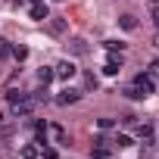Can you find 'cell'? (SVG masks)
<instances>
[{
  "instance_id": "1",
  "label": "cell",
  "mask_w": 159,
  "mask_h": 159,
  "mask_svg": "<svg viewBox=\"0 0 159 159\" xmlns=\"http://www.w3.org/2000/svg\"><path fill=\"white\" fill-rule=\"evenodd\" d=\"M153 91H156L153 75H150V72H140V75H134V81L125 88V97H131V100H147Z\"/></svg>"
},
{
  "instance_id": "2",
  "label": "cell",
  "mask_w": 159,
  "mask_h": 159,
  "mask_svg": "<svg viewBox=\"0 0 159 159\" xmlns=\"http://www.w3.org/2000/svg\"><path fill=\"white\" fill-rule=\"evenodd\" d=\"M34 106H38L34 94H22V97L13 103V116H16V119H19V116H31V112H34Z\"/></svg>"
},
{
  "instance_id": "3",
  "label": "cell",
  "mask_w": 159,
  "mask_h": 159,
  "mask_svg": "<svg viewBox=\"0 0 159 159\" xmlns=\"http://www.w3.org/2000/svg\"><path fill=\"white\" fill-rule=\"evenodd\" d=\"M28 16H31L34 22H44V19H50L47 0H28Z\"/></svg>"
},
{
  "instance_id": "4",
  "label": "cell",
  "mask_w": 159,
  "mask_h": 159,
  "mask_svg": "<svg viewBox=\"0 0 159 159\" xmlns=\"http://www.w3.org/2000/svg\"><path fill=\"white\" fill-rule=\"evenodd\" d=\"M75 72H78V69H75V62H72V59H62V62H56V66H53V75L59 78V81H72Z\"/></svg>"
},
{
  "instance_id": "5",
  "label": "cell",
  "mask_w": 159,
  "mask_h": 159,
  "mask_svg": "<svg viewBox=\"0 0 159 159\" xmlns=\"http://www.w3.org/2000/svg\"><path fill=\"white\" fill-rule=\"evenodd\" d=\"M91 156H94V159H109V156H112V147H109V140H106V137H97V140H94V150H91Z\"/></svg>"
},
{
  "instance_id": "6",
  "label": "cell",
  "mask_w": 159,
  "mask_h": 159,
  "mask_svg": "<svg viewBox=\"0 0 159 159\" xmlns=\"http://www.w3.org/2000/svg\"><path fill=\"white\" fill-rule=\"evenodd\" d=\"M78 100H81V91H75V88H62L59 97H56L59 106H69V103H78Z\"/></svg>"
},
{
  "instance_id": "7",
  "label": "cell",
  "mask_w": 159,
  "mask_h": 159,
  "mask_svg": "<svg viewBox=\"0 0 159 159\" xmlns=\"http://www.w3.org/2000/svg\"><path fill=\"white\" fill-rule=\"evenodd\" d=\"M122 66H125V59H122V53H119V56L112 53V56L106 59V66H103V72H106V75H119V72H122Z\"/></svg>"
},
{
  "instance_id": "8",
  "label": "cell",
  "mask_w": 159,
  "mask_h": 159,
  "mask_svg": "<svg viewBox=\"0 0 159 159\" xmlns=\"http://www.w3.org/2000/svg\"><path fill=\"white\" fill-rule=\"evenodd\" d=\"M47 134H50V125H47V122H34V140H38L41 147L47 143Z\"/></svg>"
},
{
  "instance_id": "9",
  "label": "cell",
  "mask_w": 159,
  "mask_h": 159,
  "mask_svg": "<svg viewBox=\"0 0 159 159\" xmlns=\"http://www.w3.org/2000/svg\"><path fill=\"white\" fill-rule=\"evenodd\" d=\"M119 25H122L125 31H134V28H137V19H134L131 13H125V16H119Z\"/></svg>"
},
{
  "instance_id": "10",
  "label": "cell",
  "mask_w": 159,
  "mask_h": 159,
  "mask_svg": "<svg viewBox=\"0 0 159 159\" xmlns=\"http://www.w3.org/2000/svg\"><path fill=\"white\" fill-rule=\"evenodd\" d=\"M69 50H72V53H78V56H81V53H88V44H84L81 38H72V41H69Z\"/></svg>"
},
{
  "instance_id": "11",
  "label": "cell",
  "mask_w": 159,
  "mask_h": 159,
  "mask_svg": "<svg viewBox=\"0 0 159 159\" xmlns=\"http://www.w3.org/2000/svg\"><path fill=\"white\" fill-rule=\"evenodd\" d=\"M53 78H56V75H53V69H47V66H44V69H38V81H41L44 88L53 81Z\"/></svg>"
},
{
  "instance_id": "12",
  "label": "cell",
  "mask_w": 159,
  "mask_h": 159,
  "mask_svg": "<svg viewBox=\"0 0 159 159\" xmlns=\"http://www.w3.org/2000/svg\"><path fill=\"white\" fill-rule=\"evenodd\" d=\"M137 137H140L143 143H153V128H150V125H137Z\"/></svg>"
},
{
  "instance_id": "13",
  "label": "cell",
  "mask_w": 159,
  "mask_h": 159,
  "mask_svg": "<svg viewBox=\"0 0 159 159\" xmlns=\"http://www.w3.org/2000/svg\"><path fill=\"white\" fill-rule=\"evenodd\" d=\"M10 53H13L16 59H25V56H28V47H22V44H16V47H10Z\"/></svg>"
},
{
  "instance_id": "14",
  "label": "cell",
  "mask_w": 159,
  "mask_h": 159,
  "mask_svg": "<svg viewBox=\"0 0 159 159\" xmlns=\"http://www.w3.org/2000/svg\"><path fill=\"white\" fill-rule=\"evenodd\" d=\"M50 31H53V34H62V31H66V22H62V19H53V22H50Z\"/></svg>"
},
{
  "instance_id": "15",
  "label": "cell",
  "mask_w": 159,
  "mask_h": 159,
  "mask_svg": "<svg viewBox=\"0 0 159 159\" xmlns=\"http://www.w3.org/2000/svg\"><path fill=\"white\" fill-rule=\"evenodd\" d=\"M97 128L100 131H109V128H116V119H97Z\"/></svg>"
},
{
  "instance_id": "16",
  "label": "cell",
  "mask_w": 159,
  "mask_h": 159,
  "mask_svg": "<svg viewBox=\"0 0 159 159\" xmlns=\"http://www.w3.org/2000/svg\"><path fill=\"white\" fill-rule=\"evenodd\" d=\"M34 156H38L34 147H22V159H34Z\"/></svg>"
},
{
  "instance_id": "17",
  "label": "cell",
  "mask_w": 159,
  "mask_h": 159,
  "mask_svg": "<svg viewBox=\"0 0 159 159\" xmlns=\"http://www.w3.org/2000/svg\"><path fill=\"white\" fill-rule=\"evenodd\" d=\"M116 143H119V147H131V137H128V134H119Z\"/></svg>"
},
{
  "instance_id": "18",
  "label": "cell",
  "mask_w": 159,
  "mask_h": 159,
  "mask_svg": "<svg viewBox=\"0 0 159 159\" xmlns=\"http://www.w3.org/2000/svg\"><path fill=\"white\" fill-rule=\"evenodd\" d=\"M41 153H44V159H56V150L53 147H41Z\"/></svg>"
},
{
  "instance_id": "19",
  "label": "cell",
  "mask_w": 159,
  "mask_h": 159,
  "mask_svg": "<svg viewBox=\"0 0 159 159\" xmlns=\"http://www.w3.org/2000/svg\"><path fill=\"white\" fill-rule=\"evenodd\" d=\"M19 97H22V91H16V88H13V91H10V94H7V100H10V103H16V100H19Z\"/></svg>"
},
{
  "instance_id": "20",
  "label": "cell",
  "mask_w": 159,
  "mask_h": 159,
  "mask_svg": "<svg viewBox=\"0 0 159 159\" xmlns=\"http://www.w3.org/2000/svg\"><path fill=\"white\" fill-rule=\"evenodd\" d=\"M84 88H97V78L94 75H84Z\"/></svg>"
},
{
  "instance_id": "21",
  "label": "cell",
  "mask_w": 159,
  "mask_h": 159,
  "mask_svg": "<svg viewBox=\"0 0 159 159\" xmlns=\"http://www.w3.org/2000/svg\"><path fill=\"white\" fill-rule=\"evenodd\" d=\"M150 75H159V59H153V62H150Z\"/></svg>"
},
{
  "instance_id": "22",
  "label": "cell",
  "mask_w": 159,
  "mask_h": 159,
  "mask_svg": "<svg viewBox=\"0 0 159 159\" xmlns=\"http://www.w3.org/2000/svg\"><path fill=\"white\" fill-rule=\"evenodd\" d=\"M153 25H156V28H159V3H156V7H153Z\"/></svg>"
},
{
  "instance_id": "23",
  "label": "cell",
  "mask_w": 159,
  "mask_h": 159,
  "mask_svg": "<svg viewBox=\"0 0 159 159\" xmlns=\"http://www.w3.org/2000/svg\"><path fill=\"white\" fill-rule=\"evenodd\" d=\"M7 53H10V50H7V41L0 38V56H7Z\"/></svg>"
},
{
  "instance_id": "24",
  "label": "cell",
  "mask_w": 159,
  "mask_h": 159,
  "mask_svg": "<svg viewBox=\"0 0 159 159\" xmlns=\"http://www.w3.org/2000/svg\"><path fill=\"white\" fill-rule=\"evenodd\" d=\"M156 47H159V34H156Z\"/></svg>"
},
{
  "instance_id": "25",
  "label": "cell",
  "mask_w": 159,
  "mask_h": 159,
  "mask_svg": "<svg viewBox=\"0 0 159 159\" xmlns=\"http://www.w3.org/2000/svg\"><path fill=\"white\" fill-rule=\"evenodd\" d=\"M153 3H159V0H153Z\"/></svg>"
}]
</instances>
